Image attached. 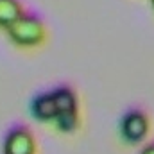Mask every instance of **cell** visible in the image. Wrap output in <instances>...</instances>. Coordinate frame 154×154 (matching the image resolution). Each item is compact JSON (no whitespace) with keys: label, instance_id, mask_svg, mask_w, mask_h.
Returning a JSON list of instances; mask_svg holds the SVG:
<instances>
[{"label":"cell","instance_id":"cell-6","mask_svg":"<svg viewBox=\"0 0 154 154\" xmlns=\"http://www.w3.org/2000/svg\"><path fill=\"white\" fill-rule=\"evenodd\" d=\"M23 11L25 9L22 0H0V27L7 29L13 25Z\"/></svg>","mask_w":154,"mask_h":154},{"label":"cell","instance_id":"cell-5","mask_svg":"<svg viewBox=\"0 0 154 154\" xmlns=\"http://www.w3.org/2000/svg\"><path fill=\"white\" fill-rule=\"evenodd\" d=\"M29 111L38 122H52L56 118V102L52 91H39L31 99Z\"/></svg>","mask_w":154,"mask_h":154},{"label":"cell","instance_id":"cell-3","mask_svg":"<svg viewBox=\"0 0 154 154\" xmlns=\"http://www.w3.org/2000/svg\"><path fill=\"white\" fill-rule=\"evenodd\" d=\"M2 152L4 154H34L36 142L31 129L23 124H13L2 140Z\"/></svg>","mask_w":154,"mask_h":154},{"label":"cell","instance_id":"cell-1","mask_svg":"<svg viewBox=\"0 0 154 154\" xmlns=\"http://www.w3.org/2000/svg\"><path fill=\"white\" fill-rule=\"evenodd\" d=\"M9 39L18 47H36L45 39V22L36 11H23L18 20L7 29Z\"/></svg>","mask_w":154,"mask_h":154},{"label":"cell","instance_id":"cell-8","mask_svg":"<svg viewBox=\"0 0 154 154\" xmlns=\"http://www.w3.org/2000/svg\"><path fill=\"white\" fill-rule=\"evenodd\" d=\"M151 2H152V7H154V0H151Z\"/></svg>","mask_w":154,"mask_h":154},{"label":"cell","instance_id":"cell-4","mask_svg":"<svg viewBox=\"0 0 154 154\" xmlns=\"http://www.w3.org/2000/svg\"><path fill=\"white\" fill-rule=\"evenodd\" d=\"M54 102H56V118L61 115H72L79 113V100H77L75 90L70 84H57L52 90Z\"/></svg>","mask_w":154,"mask_h":154},{"label":"cell","instance_id":"cell-2","mask_svg":"<svg viewBox=\"0 0 154 154\" xmlns=\"http://www.w3.org/2000/svg\"><path fill=\"white\" fill-rule=\"evenodd\" d=\"M118 129H120V136L124 142L131 145L142 143L147 138L149 129H151L149 115L142 108H129L120 118Z\"/></svg>","mask_w":154,"mask_h":154},{"label":"cell","instance_id":"cell-7","mask_svg":"<svg viewBox=\"0 0 154 154\" xmlns=\"http://www.w3.org/2000/svg\"><path fill=\"white\" fill-rule=\"evenodd\" d=\"M140 154H154V142L147 143V145L142 149V152H140Z\"/></svg>","mask_w":154,"mask_h":154}]
</instances>
